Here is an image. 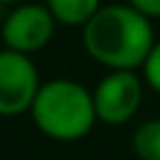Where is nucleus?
Wrapping results in <instances>:
<instances>
[{"mask_svg": "<svg viewBox=\"0 0 160 160\" xmlns=\"http://www.w3.org/2000/svg\"><path fill=\"white\" fill-rule=\"evenodd\" d=\"M142 78L138 70H110L92 88L95 115L102 125H125L142 105Z\"/></svg>", "mask_w": 160, "mask_h": 160, "instance_id": "obj_4", "label": "nucleus"}, {"mask_svg": "<svg viewBox=\"0 0 160 160\" xmlns=\"http://www.w3.org/2000/svg\"><path fill=\"white\" fill-rule=\"evenodd\" d=\"M130 145L138 160H160V118L140 122L130 138Z\"/></svg>", "mask_w": 160, "mask_h": 160, "instance_id": "obj_7", "label": "nucleus"}, {"mask_svg": "<svg viewBox=\"0 0 160 160\" xmlns=\"http://www.w3.org/2000/svg\"><path fill=\"white\" fill-rule=\"evenodd\" d=\"M45 5L58 20V25L85 28L90 18L102 8V0H45Z\"/></svg>", "mask_w": 160, "mask_h": 160, "instance_id": "obj_6", "label": "nucleus"}, {"mask_svg": "<svg viewBox=\"0 0 160 160\" xmlns=\"http://www.w3.org/2000/svg\"><path fill=\"white\" fill-rule=\"evenodd\" d=\"M40 85L42 82L30 55L8 48L0 50V118L30 112Z\"/></svg>", "mask_w": 160, "mask_h": 160, "instance_id": "obj_5", "label": "nucleus"}, {"mask_svg": "<svg viewBox=\"0 0 160 160\" xmlns=\"http://www.w3.org/2000/svg\"><path fill=\"white\" fill-rule=\"evenodd\" d=\"M55 25L58 20L52 18L45 2H20L10 8L2 18V48L32 58L35 52L48 48V42L55 35Z\"/></svg>", "mask_w": 160, "mask_h": 160, "instance_id": "obj_3", "label": "nucleus"}, {"mask_svg": "<svg viewBox=\"0 0 160 160\" xmlns=\"http://www.w3.org/2000/svg\"><path fill=\"white\" fill-rule=\"evenodd\" d=\"M82 45L108 70H140L155 45L152 20L128 2L102 5L82 28Z\"/></svg>", "mask_w": 160, "mask_h": 160, "instance_id": "obj_1", "label": "nucleus"}, {"mask_svg": "<svg viewBox=\"0 0 160 160\" xmlns=\"http://www.w3.org/2000/svg\"><path fill=\"white\" fill-rule=\"evenodd\" d=\"M140 72H142V82L160 95V40H155V45H152L150 55L145 58Z\"/></svg>", "mask_w": 160, "mask_h": 160, "instance_id": "obj_8", "label": "nucleus"}, {"mask_svg": "<svg viewBox=\"0 0 160 160\" xmlns=\"http://www.w3.org/2000/svg\"><path fill=\"white\" fill-rule=\"evenodd\" d=\"M130 8H135L138 12H142L145 18L150 20H158L160 18V0H125Z\"/></svg>", "mask_w": 160, "mask_h": 160, "instance_id": "obj_9", "label": "nucleus"}, {"mask_svg": "<svg viewBox=\"0 0 160 160\" xmlns=\"http://www.w3.org/2000/svg\"><path fill=\"white\" fill-rule=\"evenodd\" d=\"M30 118L35 128L55 142L82 140L98 122L92 90L70 78H52L40 85Z\"/></svg>", "mask_w": 160, "mask_h": 160, "instance_id": "obj_2", "label": "nucleus"}, {"mask_svg": "<svg viewBox=\"0 0 160 160\" xmlns=\"http://www.w3.org/2000/svg\"><path fill=\"white\" fill-rule=\"evenodd\" d=\"M20 2H25V0H0V8H15Z\"/></svg>", "mask_w": 160, "mask_h": 160, "instance_id": "obj_10", "label": "nucleus"}]
</instances>
